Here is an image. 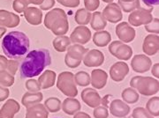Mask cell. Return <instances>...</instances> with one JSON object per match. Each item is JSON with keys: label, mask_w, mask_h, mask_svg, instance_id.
Masks as SVG:
<instances>
[{"label": "cell", "mask_w": 159, "mask_h": 118, "mask_svg": "<svg viewBox=\"0 0 159 118\" xmlns=\"http://www.w3.org/2000/svg\"><path fill=\"white\" fill-rule=\"evenodd\" d=\"M51 63V56L47 49L34 50L28 53L20 66L21 79H31L40 75Z\"/></svg>", "instance_id": "6da1fadb"}, {"label": "cell", "mask_w": 159, "mask_h": 118, "mask_svg": "<svg viewBox=\"0 0 159 118\" xmlns=\"http://www.w3.org/2000/svg\"><path fill=\"white\" fill-rule=\"evenodd\" d=\"M29 37L20 31H11L2 40V50L8 58L16 60L25 56L29 50Z\"/></svg>", "instance_id": "7a4b0ae2"}, {"label": "cell", "mask_w": 159, "mask_h": 118, "mask_svg": "<svg viewBox=\"0 0 159 118\" xmlns=\"http://www.w3.org/2000/svg\"><path fill=\"white\" fill-rule=\"evenodd\" d=\"M44 26L57 36L65 35L69 30L66 11L61 8H55L48 11L44 17Z\"/></svg>", "instance_id": "3957f363"}, {"label": "cell", "mask_w": 159, "mask_h": 118, "mask_svg": "<svg viewBox=\"0 0 159 118\" xmlns=\"http://www.w3.org/2000/svg\"><path fill=\"white\" fill-rule=\"evenodd\" d=\"M130 86L138 91V94L144 96H152L159 91L158 80L150 77H133L130 81Z\"/></svg>", "instance_id": "277c9868"}, {"label": "cell", "mask_w": 159, "mask_h": 118, "mask_svg": "<svg viewBox=\"0 0 159 118\" xmlns=\"http://www.w3.org/2000/svg\"><path fill=\"white\" fill-rule=\"evenodd\" d=\"M57 87L63 94L74 98L78 95L77 85L74 81V75L71 72L59 73L57 80Z\"/></svg>", "instance_id": "5b68a950"}, {"label": "cell", "mask_w": 159, "mask_h": 118, "mask_svg": "<svg viewBox=\"0 0 159 118\" xmlns=\"http://www.w3.org/2000/svg\"><path fill=\"white\" fill-rule=\"evenodd\" d=\"M110 53L121 61L129 60L133 56V50L129 45H126L120 41H114L109 45Z\"/></svg>", "instance_id": "8992f818"}, {"label": "cell", "mask_w": 159, "mask_h": 118, "mask_svg": "<svg viewBox=\"0 0 159 118\" xmlns=\"http://www.w3.org/2000/svg\"><path fill=\"white\" fill-rule=\"evenodd\" d=\"M153 20L152 11L135 9L129 14L128 21L129 25L133 27H140L142 25H147Z\"/></svg>", "instance_id": "52a82bcc"}, {"label": "cell", "mask_w": 159, "mask_h": 118, "mask_svg": "<svg viewBox=\"0 0 159 118\" xmlns=\"http://www.w3.org/2000/svg\"><path fill=\"white\" fill-rule=\"evenodd\" d=\"M102 15L106 21L113 24L121 21L123 18L122 10L116 3H110L105 6L102 12Z\"/></svg>", "instance_id": "ba28073f"}, {"label": "cell", "mask_w": 159, "mask_h": 118, "mask_svg": "<svg viewBox=\"0 0 159 118\" xmlns=\"http://www.w3.org/2000/svg\"><path fill=\"white\" fill-rule=\"evenodd\" d=\"M116 34H117L118 38L120 40V42L128 43L134 40L136 32H135L134 28L131 27L128 23L122 22L117 25Z\"/></svg>", "instance_id": "9c48e42d"}, {"label": "cell", "mask_w": 159, "mask_h": 118, "mask_svg": "<svg viewBox=\"0 0 159 118\" xmlns=\"http://www.w3.org/2000/svg\"><path fill=\"white\" fill-rule=\"evenodd\" d=\"M69 38L71 42H73L74 44L83 45L90 41L91 32L86 26H79L74 28Z\"/></svg>", "instance_id": "30bf717a"}, {"label": "cell", "mask_w": 159, "mask_h": 118, "mask_svg": "<svg viewBox=\"0 0 159 118\" xmlns=\"http://www.w3.org/2000/svg\"><path fill=\"white\" fill-rule=\"evenodd\" d=\"M132 69L137 73H144L148 72L152 66V61L148 56L136 55L131 61Z\"/></svg>", "instance_id": "8fae6325"}, {"label": "cell", "mask_w": 159, "mask_h": 118, "mask_svg": "<svg viewBox=\"0 0 159 118\" xmlns=\"http://www.w3.org/2000/svg\"><path fill=\"white\" fill-rule=\"evenodd\" d=\"M129 73V66L123 61L113 63L110 69V76L115 82H121Z\"/></svg>", "instance_id": "7c38bea8"}, {"label": "cell", "mask_w": 159, "mask_h": 118, "mask_svg": "<svg viewBox=\"0 0 159 118\" xmlns=\"http://www.w3.org/2000/svg\"><path fill=\"white\" fill-rule=\"evenodd\" d=\"M80 96H81V100L86 105H88L92 108L98 107L102 102L101 96L98 94V92L95 90V88L87 87L81 92Z\"/></svg>", "instance_id": "4fadbf2b"}, {"label": "cell", "mask_w": 159, "mask_h": 118, "mask_svg": "<svg viewBox=\"0 0 159 118\" xmlns=\"http://www.w3.org/2000/svg\"><path fill=\"white\" fill-rule=\"evenodd\" d=\"M82 60L87 67H98L104 62V55L98 50H91L86 53Z\"/></svg>", "instance_id": "5bb4252c"}, {"label": "cell", "mask_w": 159, "mask_h": 118, "mask_svg": "<svg viewBox=\"0 0 159 118\" xmlns=\"http://www.w3.org/2000/svg\"><path fill=\"white\" fill-rule=\"evenodd\" d=\"M142 50L148 56H154L159 50V37L158 34H148L145 37Z\"/></svg>", "instance_id": "9a60e30c"}, {"label": "cell", "mask_w": 159, "mask_h": 118, "mask_svg": "<svg viewBox=\"0 0 159 118\" xmlns=\"http://www.w3.org/2000/svg\"><path fill=\"white\" fill-rule=\"evenodd\" d=\"M110 112L111 114L118 118L125 117L130 113V107L125 101L121 100H113L110 104Z\"/></svg>", "instance_id": "2e32d148"}, {"label": "cell", "mask_w": 159, "mask_h": 118, "mask_svg": "<svg viewBox=\"0 0 159 118\" xmlns=\"http://www.w3.org/2000/svg\"><path fill=\"white\" fill-rule=\"evenodd\" d=\"M108 80V74L102 69H95L91 72L90 84L96 89H102Z\"/></svg>", "instance_id": "e0dca14e"}, {"label": "cell", "mask_w": 159, "mask_h": 118, "mask_svg": "<svg viewBox=\"0 0 159 118\" xmlns=\"http://www.w3.org/2000/svg\"><path fill=\"white\" fill-rule=\"evenodd\" d=\"M24 17L26 20L33 26H38L43 21V12L36 7H27L26 10L23 11Z\"/></svg>", "instance_id": "ac0fdd59"}, {"label": "cell", "mask_w": 159, "mask_h": 118, "mask_svg": "<svg viewBox=\"0 0 159 118\" xmlns=\"http://www.w3.org/2000/svg\"><path fill=\"white\" fill-rule=\"evenodd\" d=\"M49 112L43 104L36 103L27 107L25 118H48Z\"/></svg>", "instance_id": "d6986e66"}, {"label": "cell", "mask_w": 159, "mask_h": 118, "mask_svg": "<svg viewBox=\"0 0 159 118\" xmlns=\"http://www.w3.org/2000/svg\"><path fill=\"white\" fill-rule=\"evenodd\" d=\"M56 78H57V75L56 72L51 71V70H46L44 71V72L43 73L38 79V84H39L41 89H49L52 87L55 82H56Z\"/></svg>", "instance_id": "ffe728a7"}, {"label": "cell", "mask_w": 159, "mask_h": 118, "mask_svg": "<svg viewBox=\"0 0 159 118\" xmlns=\"http://www.w3.org/2000/svg\"><path fill=\"white\" fill-rule=\"evenodd\" d=\"M80 108H81L80 102L74 98L68 97L66 100H64L61 103V109L69 116H74V114L79 112Z\"/></svg>", "instance_id": "44dd1931"}, {"label": "cell", "mask_w": 159, "mask_h": 118, "mask_svg": "<svg viewBox=\"0 0 159 118\" xmlns=\"http://www.w3.org/2000/svg\"><path fill=\"white\" fill-rule=\"evenodd\" d=\"M20 108V104L15 100H9L0 111V118H13Z\"/></svg>", "instance_id": "7402d4cb"}, {"label": "cell", "mask_w": 159, "mask_h": 118, "mask_svg": "<svg viewBox=\"0 0 159 118\" xmlns=\"http://www.w3.org/2000/svg\"><path fill=\"white\" fill-rule=\"evenodd\" d=\"M43 99V95L41 92L37 93H30L27 92L23 94L21 98V103L25 107H28L31 105H34L36 103H40Z\"/></svg>", "instance_id": "603a6c76"}, {"label": "cell", "mask_w": 159, "mask_h": 118, "mask_svg": "<svg viewBox=\"0 0 159 118\" xmlns=\"http://www.w3.org/2000/svg\"><path fill=\"white\" fill-rule=\"evenodd\" d=\"M111 41V35L109 33L108 31H97L94 36H93V42L94 44L97 47H101L103 48L105 46H107Z\"/></svg>", "instance_id": "cb8c5ba5"}, {"label": "cell", "mask_w": 159, "mask_h": 118, "mask_svg": "<svg viewBox=\"0 0 159 118\" xmlns=\"http://www.w3.org/2000/svg\"><path fill=\"white\" fill-rule=\"evenodd\" d=\"M0 23H4L9 28H15L20 24V18L11 12L0 11Z\"/></svg>", "instance_id": "d4e9b609"}, {"label": "cell", "mask_w": 159, "mask_h": 118, "mask_svg": "<svg viewBox=\"0 0 159 118\" xmlns=\"http://www.w3.org/2000/svg\"><path fill=\"white\" fill-rule=\"evenodd\" d=\"M90 26L95 31H101L106 28L107 21L102 17L100 11H95L91 16Z\"/></svg>", "instance_id": "484cf974"}, {"label": "cell", "mask_w": 159, "mask_h": 118, "mask_svg": "<svg viewBox=\"0 0 159 118\" xmlns=\"http://www.w3.org/2000/svg\"><path fill=\"white\" fill-rule=\"evenodd\" d=\"M88 51H89L88 49L84 48L80 44L70 45L67 48V54L69 56L74 58V59H76V60H80V61H81L83 59V57Z\"/></svg>", "instance_id": "4316f807"}, {"label": "cell", "mask_w": 159, "mask_h": 118, "mask_svg": "<svg viewBox=\"0 0 159 118\" xmlns=\"http://www.w3.org/2000/svg\"><path fill=\"white\" fill-rule=\"evenodd\" d=\"M52 45L54 47V49L58 52H65L67 50L69 46L71 45V41L67 36L60 35V36H57L53 40Z\"/></svg>", "instance_id": "83f0119b"}, {"label": "cell", "mask_w": 159, "mask_h": 118, "mask_svg": "<svg viewBox=\"0 0 159 118\" xmlns=\"http://www.w3.org/2000/svg\"><path fill=\"white\" fill-rule=\"evenodd\" d=\"M122 99L123 101H125L126 104H134L136 103L139 100V94L135 89L132 88V87H127L123 90L122 94Z\"/></svg>", "instance_id": "f1b7e54d"}, {"label": "cell", "mask_w": 159, "mask_h": 118, "mask_svg": "<svg viewBox=\"0 0 159 118\" xmlns=\"http://www.w3.org/2000/svg\"><path fill=\"white\" fill-rule=\"evenodd\" d=\"M91 14L90 11H87L84 8H80L75 13V21L77 24H79L80 26H85L88 25L90 22L91 20Z\"/></svg>", "instance_id": "f546056e"}, {"label": "cell", "mask_w": 159, "mask_h": 118, "mask_svg": "<svg viewBox=\"0 0 159 118\" xmlns=\"http://www.w3.org/2000/svg\"><path fill=\"white\" fill-rule=\"evenodd\" d=\"M61 101L57 97H50L44 101V107L48 112L57 113L61 109Z\"/></svg>", "instance_id": "4dcf8cb0"}, {"label": "cell", "mask_w": 159, "mask_h": 118, "mask_svg": "<svg viewBox=\"0 0 159 118\" xmlns=\"http://www.w3.org/2000/svg\"><path fill=\"white\" fill-rule=\"evenodd\" d=\"M146 110L153 116H159V97L154 96L150 98L146 104Z\"/></svg>", "instance_id": "1f68e13d"}, {"label": "cell", "mask_w": 159, "mask_h": 118, "mask_svg": "<svg viewBox=\"0 0 159 118\" xmlns=\"http://www.w3.org/2000/svg\"><path fill=\"white\" fill-rule=\"evenodd\" d=\"M74 81L76 85L85 87L90 84V75L86 72H78L74 75Z\"/></svg>", "instance_id": "d6a6232c"}, {"label": "cell", "mask_w": 159, "mask_h": 118, "mask_svg": "<svg viewBox=\"0 0 159 118\" xmlns=\"http://www.w3.org/2000/svg\"><path fill=\"white\" fill-rule=\"evenodd\" d=\"M93 116L95 118H108V108L106 107L105 105L100 104L98 107H95V109L93 111Z\"/></svg>", "instance_id": "836d02e7"}, {"label": "cell", "mask_w": 159, "mask_h": 118, "mask_svg": "<svg viewBox=\"0 0 159 118\" xmlns=\"http://www.w3.org/2000/svg\"><path fill=\"white\" fill-rule=\"evenodd\" d=\"M133 118H155L146 110V108L142 107H135L132 114Z\"/></svg>", "instance_id": "e575fe53"}, {"label": "cell", "mask_w": 159, "mask_h": 118, "mask_svg": "<svg viewBox=\"0 0 159 118\" xmlns=\"http://www.w3.org/2000/svg\"><path fill=\"white\" fill-rule=\"evenodd\" d=\"M159 20L158 18H153V20L150 22L145 25V29L148 33L151 34H158L159 33V28H158Z\"/></svg>", "instance_id": "d590c367"}, {"label": "cell", "mask_w": 159, "mask_h": 118, "mask_svg": "<svg viewBox=\"0 0 159 118\" xmlns=\"http://www.w3.org/2000/svg\"><path fill=\"white\" fill-rule=\"evenodd\" d=\"M25 86H26L28 92H30V93H37V92H40V90H41V87H40L39 84H38V81L35 80V79H30L29 80H27Z\"/></svg>", "instance_id": "8d00e7d4"}, {"label": "cell", "mask_w": 159, "mask_h": 118, "mask_svg": "<svg viewBox=\"0 0 159 118\" xmlns=\"http://www.w3.org/2000/svg\"><path fill=\"white\" fill-rule=\"evenodd\" d=\"M84 6L87 11H94L100 6L99 0H84Z\"/></svg>", "instance_id": "74e56055"}, {"label": "cell", "mask_w": 159, "mask_h": 118, "mask_svg": "<svg viewBox=\"0 0 159 118\" xmlns=\"http://www.w3.org/2000/svg\"><path fill=\"white\" fill-rule=\"evenodd\" d=\"M65 63H66L67 67L71 68V69H75V68H77L80 64L81 61L76 60V59H74L73 57H71L68 54H66V56H65Z\"/></svg>", "instance_id": "f35d334b"}, {"label": "cell", "mask_w": 159, "mask_h": 118, "mask_svg": "<svg viewBox=\"0 0 159 118\" xmlns=\"http://www.w3.org/2000/svg\"><path fill=\"white\" fill-rule=\"evenodd\" d=\"M29 5L26 3L25 0H14L13 2V9L17 12L21 13L26 10L27 7H29Z\"/></svg>", "instance_id": "ab89813d"}, {"label": "cell", "mask_w": 159, "mask_h": 118, "mask_svg": "<svg viewBox=\"0 0 159 118\" xmlns=\"http://www.w3.org/2000/svg\"><path fill=\"white\" fill-rule=\"evenodd\" d=\"M57 1L63 6L69 7V8L78 7L80 4V0H57Z\"/></svg>", "instance_id": "60d3db41"}, {"label": "cell", "mask_w": 159, "mask_h": 118, "mask_svg": "<svg viewBox=\"0 0 159 118\" xmlns=\"http://www.w3.org/2000/svg\"><path fill=\"white\" fill-rule=\"evenodd\" d=\"M0 82L1 83H3L4 85H11L13 84V82H14V78H13V76L11 75V74H9V73H3V76H2V78L0 79Z\"/></svg>", "instance_id": "b9f144b4"}, {"label": "cell", "mask_w": 159, "mask_h": 118, "mask_svg": "<svg viewBox=\"0 0 159 118\" xmlns=\"http://www.w3.org/2000/svg\"><path fill=\"white\" fill-rule=\"evenodd\" d=\"M19 66H20V63L16 60L11 59L7 62V69L9 70V73H11V75H14L16 73Z\"/></svg>", "instance_id": "7bdbcfd3"}, {"label": "cell", "mask_w": 159, "mask_h": 118, "mask_svg": "<svg viewBox=\"0 0 159 118\" xmlns=\"http://www.w3.org/2000/svg\"><path fill=\"white\" fill-rule=\"evenodd\" d=\"M55 6V0H43V2L40 5V10H50Z\"/></svg>", "instance_id": "ee69618b"}, {"label": "cell", "mask_w": 159, "mask_h": 118, "mask_svg": "<svg viewBox=\"0 0 159 118\" xmlns=\"http://www.w3.org/2000/svg\"><path fill=\"white\" fill-rule=\"evenodd\" d=\"M151 73L155 78L158 79L159 78V63H157L153 66H151Z\"/></svg>", "instance_id": "f6af8a7d"}, {"label": "cell", "mask_w": 159, "mask_h": 118, "mask_svg": "<svg viewBox=\"0 0 159 118\" xmlns=\"http://www.w3.org/2000/svg\"><path fill=\"white\" fill-rule=\"evenodd\" d=\"M74 118H91V116L85 112H77L74 115Z\"/></svg>", "instance_id": "bcb514c9"}, {"label": "cell", "mask_w": 159, "mask_h": 118, "mask_svg": "<svg viewBox=\"0 0 159 118\" xmlns=\"http://www.w3.org/2000/svg\"><path fill=\"white\" fill-rule=\"evenodd\" d=\"M8 95H9V91L7 89H2L0 87V101L6 99Z\"/></svg>", "instance_id": "7dc6e473"}, {"label": "cell", "mask_w": 159, "mask_h": 118, "mask_svg": "<svg viewBox=\"0 0 159 118\" xmlns=\"http://www.w3.org/2000/svg\"><path fill=\"white\" fill-rule=\"evenodd\" d=\"M143 2L148 6H158L159 0H143Z\"/></svg>", "instance_id": "c3c4849f"}, {"label": "cell", "mask_w": 159, "mask_h": 118, "mask_svg": "<svg viewBox=\"0 0 159 118\" xmlns=\"http://www.w3.org/2000/svg\"><path fill=\"white\" fill-rule=\"evenodd\" d=\"M25 1L28 5L33 4V5H36V6H40L43 2V0H25Z\"/></svg>", "instance_id": "681fc988"}, {"label": "cell", "mask_w": 159, "mask_h": 118, "mask_svg": "<svg viewBox=\"0 0 159 118\" xmlns=\"http://www.w3.org/2000/svg\"><path fill=\"white\" fill-rule=\"evenodd\" d=\"M121 2H124V3H131V2H134L135 0H119Z\"/></svg>", "instance_id": "f907efd6"}, {"label": "cell", "mask_w": 159, "mask_h": 118, "mask_svg": "<svg viewBox=\"0 0 159 118\" xmlns=\"http://www.w3.org/2000/svg\"><path fill=\"white\" fill-rule=\"evenodd\" d=\"M102 1H103L104 3H109V4H110V3H112V2H113V0H102Z\"/></svg>", "instance_id": "816d5d0a"}]
</instances>
